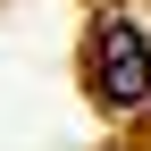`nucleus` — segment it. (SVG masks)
<instances>
[{
	"label": "nucleus",
	"mask_w": 151,
	"mask_h": 151,
	"mask_svg": "<svg viewBox=\"0 0 151 151\" xmlns=\"http://www.w3.org/2000/svg\"><path fill=\"white\" fill-rule=\"evenodd\" d=\"M92 84H101V101H118V109H143L151 101V50H143V34L126 25V17H101V34H92Z\"/></svg>",
	"instance_id": "1"
}]
</instances>
